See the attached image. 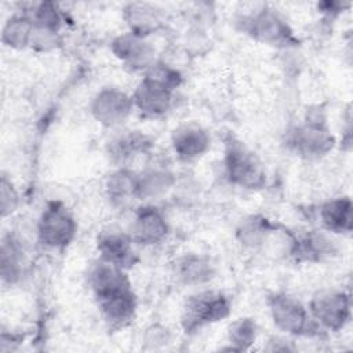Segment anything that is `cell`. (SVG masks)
<instances>
[{"mask_svg":"<svg viewBox=\"0 0 353 353\" xmlns=\"http://www.w3.org/2000/svg\"><path fill=\"white\" fill-rule=\"evenodd\" d=\"M134 109L132 97L121 90L108 87L101 90L91 102L94 119L105 127H117L125 121Z\"/></svg>","mask_w":353,"mask_h":353,"instance_id":"10","label":"cell"},{"mask_svg":"<svg viewBox=\"0 0 353 353\" xmlns=\"http://www.w3.org/2000/svg\"><path fill=\"white\" fill-rule=\"evenodd\" d=\"M106 194L113 207H127L139 199L138 174L128 168H119L106 181Z\"/></svg>","mask_w":353,"mask_h":353,"instance_id":"15","label":"cell"},{"mask_svg":"<svg viewBox=\"0 0 353 353\" xmlns=\"http://www.w3.org/2000/svg\"><path fill=\"white\" fill-rule=\"evenodd\" d=\"M77 225L61 201H48L43 208L37 222V236L41 244L50 248H65L76 236Z\"/></svg>","mask_w":353,"mask_h":353,"instance_id":"6","label":"cell"},{"mask_svg":"<svg viewBox=\"0 0 353 353\" xmlns=\"http://www.w3.org/2000/svg\"><path fill=\"white\" fill-rule=\"evenodd\" d=\"M274 232V225L266 218L251 216L241 222L237 234L241 244L248 247H258L266 243L268 237Z\"/></svg>","mask_w":353,"mask_h":353,"instance_id":"22","label":"cell"},{"mask_svg":"<svg viewBox=\"0 0 353 353\" xmlns=\"http://www.w3.org/2000/svg\"><path fill=\"white\" fill-rule=\"evenodd\" d=\"M124 17L130 32L146 37L161 26V14L154 6L148 3H131L124 8Z\"/></svg>","mask_w":353,"mask_h":353,"instance_id":"16","label":"cell"},{"mask_svg":"<svg viewBox=\"0 0 353 353\" xmlns=\"http://www.w3.org/2000/svg\"><path fill=\"white\" fill-rule=\"evenodd\" d=\"M288 145L305 157H319L328 153L334 145V138L323 112L309 110L303 124L290 132Z\"/></svg>","mask_w":353,"mask_h":353,"instance_id":"5","label":"cell"},{"mask_svg":"<svg viewBox=\"0 0 353 353\" xmlns=\"http://www.w3.org/2000/svg\"><path fill=\"white\" fill-rule=\"evenodd\" d=\"M112 51L120 61L134 70L146 72L156 62V51L153 46L148 43L145 37L137 36L131 32L114 39L112 43Z\"/></svg>","mask_w":353,"mask_h":353,"instance_id":"12","label":"cell"},{"mask_svg":"<svg viewBox=\"0 0 353 353\" xmlns=\"http://www.w3.org/2000/svg\"><path fill=\"white\" fill-rule=\"evenodd\" d=\"M309 313L320 325L338 331L350 319V299L342 291L323 290L312 298Z\"/></svg>","mask_w":353,"mask_h":353,"instance_id":"9","label":"cell"},{"mask_svg":"<svg viewBox=\"0 0 353 353\" xmlns=\"http://www.w3.org/2000/svg\"><path fill=\"white\" fill-rule=\"evenodd\" d=\"M167 234L168 223L160 210L153 205H145L137 210L130 233L134 243L154 245L161 243Z\"/></svg>","mask_w":353,"mask_h":353,"instance_id":"11","label":"cell"},{"mask_svg":"<svg viewBox=\"0 0 353 353\" xmlns=\"http://www.w3.org/2000/svg\"><path fill=\"white\" fill-rule=\"evenodd\" d=\"M88 284L103 319L112 328H123L132 321L137 296L125 269L99 259L88 272Z\"/></svg>","mask_w":353,"mask_h":353,"instance_id":"1","label":"cell"},{"mask_svg":"<svg viewBox=\"0 0 353 353\" xmlns=\"http://www.w3.org/2000/svg\"><path fill=\"white\" fill-rule=\"evenodd\" d=\"M29 17L32 18L33 25L59 32L62 19H61L59 11H58L55 4H52V3H39L34 7V11L32 12V15H29Z\"/></svg>","mask_w":353,"mask_h":353,"instance_id":"25","label":"cell"},{"mask_svg":"<svg viewBox=\"0 0 353 353\" xmlns=\"http://www.w3.org/2000/svg\"><path fill=\"white\" fill-rule=\"evenodd\" d=\"M174 153L182 161H192L203 156L210 146V137L197 124H183L172 132Z\"/></svg>","mask_w":353,"mask_h":353,"instance_id":"14","label":"cell"},{"mask_svg":"<svg viewBox=\"0 0 353 353\" xmlns=\"http://www.w3.org/2000/svg\"><path fill=\"white\" fill-rule=\"evenodd\" d=\"M230 313V301L218 291H201L188 298L182 310V327L194 332L208 324L216 323Z\"/></svg>","mask_w":353,"mask_h":353,"instance_id":"4","label":"cell"},{"mask_svg":"<svg viewBox=\"0 0 353 353\" xmlns=\"http://www.w3.org/2000/svg\"><path fill=\"white\" fill-rule=\"evenodd\" d=\"M174 183V176L170 171L152 168L138 175L139 199H152L165 193Z\"/></svg>","mask_w":353,"mask_h":353,"instance_id":"21","label":"cell"},{"mask_svg":"<svg viewBox=\"0 0 353 353\" xmlns=\"http://www.w3.org/2000/svg\"><path fill=\"white\" fill-rule=\"evenodd\" d=\"M33 30V21L28 14L14 15L7 19L1 32V41L12 48L29 46Z\"/></svg>","mask_w":353,"mask_h":353,"instance_id":"20","label":"cell"},{"mask_svg":"<svg viewBox=\"0 0 353 353\" xmlns=\"http://www.w3.org/2000/svg\"><path fill=\"white\" fill-rule=\"evenodd\" d=\"M243 30L254 39L272 46H288L295 41L287 22L274 10L266 7L244 17Z\"/></svg>","mask_w":353,"mask_h":353,"instance_id":"8","label":"cell"},{"mask_svg":"<svg viewBox=\"0 0 353 353\" xmlns=\"http://www.w3.org/2000/svg\"><path fill=\"white\" fill-rule=\"evenodd\" d=\"M178 279L188 285H200L214 277V266L205 256L189 254L176 262L175 268Z\"/></svg>","mask_w":353,"mask_h":353,"instance_id":"18","label":"cell"},{"mask_svg":"<svg viewBox=\"0 0 353 353\" xmlns=\"http://www.w3.org/2000/svg\"><path fill=\"white\" fill-rule=\"evenodd\" d=\"M181 84V74L168 65L154 62L146 72L132 95L134 108L145 117L165 114L172 103L174 90Z\"/></svg>","mask_w":353,"mask_h":353,"instance_id":"2","label":"cell"},{"mask_svg":"<svg viewBox=\"0 0 353 353\" xmlns=\"http://www.w3.org/2000/svg\"><path fill=\"white\" fill-rule=\"evenodd\" d=\"M229 343L236 350H244L256 339V324L252 319H237L228 330Z\"/></svg>","mask_w":353,"mask_h":353,"instance_id":"24","label":"cell"},{"mask_svg":"<svg viewBox=\"0 0 353 353\" xmlns=\"http://www.w3.org/2000/svg\"><path fill=\"white\" fill-rule=\"evenodd\" d=\"M22 250L18 241L11 236L3 237L0 250V265H1V280L3 283L14 284L22 272Z\"/></svg>","mask_w":353,"mask_h":353,"instance_id":"19","label":"cell"},{"mask_svg":"<svg viewBox=\"0 0 353 353\" xmlns=\"http://www.w3.org/2000/svg\"><path fill=\"white\" fill-rule=\"evenodd\" d=\"M324 228L334 233L352 230V201L349 197H335L325 201L319 211Z\"/></svg>","mask_w":353,"mask_h":353,"instance_id":"17","label":"cell"},{"mask_svg":"<svg viewBox=\"0 0 353 353\" xmlns=\"http://www.w3.org/2000/svg\"><path fill=\"white\" fill-rule=\"evenodd\" d=\"M268 305L274 325L290 335H309L316 323L305 306L288 294H273Z\"/></svg>","mask_w":353,"mask_h":353,"instance_id":"7","label":"cell"},{"mask_svg":"<svg viewBox=\"0 0 353 353\" xmlns=\"http://www.w3.org/2000/svg\"><path fill=\"white\" fill-rule=\"evenodd\" d=\"M228 179L240 188L259 189L265 185V170L258 156L241 141L230 137L225 143L223 156Z\"/></svg>","mask_w":353,"mask_h":353,"instance_id":"3","label":"cell"},{"mask_svg":"<svg viewBox=\"0 0 353 353\" xmlns=\"http://www.w3.org/2000/svg\"><path fill=\"white\" fill-rule=\"evenodd\" d=\"M59 44L58 32L33 25L29 46L37 51H50Z\"/></svg>","mask_w":353,"mask_h":353,"instance_id":"26","label":"cell"},{"mask_svg":"<svg viewBox=\"0 0 353 353\" xmlns=\"http://www.w3.org/2000/svg\"><path fill=\"white\" fill-rule=\"evenodd\" d=\"M148 145H149V142L146 141V138L142 134L132 131V132L120 135L114 141H112L110 146H109V152H110V156L116 161L124 163V161L132 159L134 156H137V153L145 150V148Z\"/></svg>","mask_w":353,"mask_h":353,"instance_id":"23","label":"cell"},{"mask_svg":"<svg viewBox=\"0 0 353 353\" xmlns=\"http://www.w3.org/2000/svg\"><path fill=\"white\" fill-rule=\"evenodd\" d=\"M132 239L128 233L119 229L103 230L97 240L99 259L116 265L121 269L134 266L137 256L132 250Z\"/></svg>","mask_w":353,"mask_h":353,"instance_id":"13","label":"cell"},{"mask_svg":"<svg viewBox=\"0 0 353 353\" xmlns=\"http://www.w3.org/2000/svg\"><path fill=\"white\" fill-rule=\"evenodd\" d=\"M17 205H18L17 190H15L14 185L11 183V181L7 179L6 175H3L1 182H0V210H1V215L7 216V215L12 214L15 211Z\"/></svg>","mask_w":353,"mask_h":353,"instance_id":"27","label":"cell"}]
</instances>
